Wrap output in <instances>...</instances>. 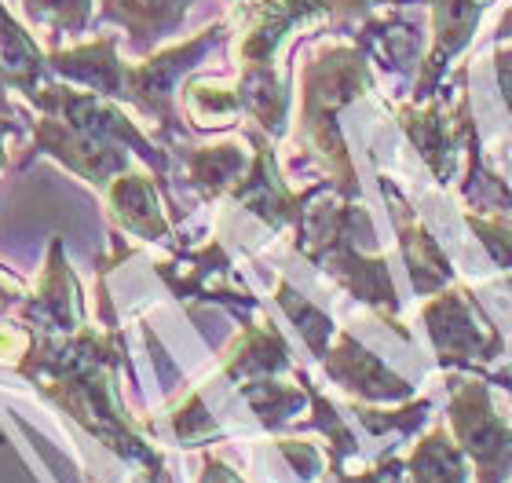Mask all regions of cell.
I'll use <instances>...</instances> for the list:
<instances>
[{
	"instance_id": "1",
	"label": "cell",
	"mask_w": 512,
	"mask_h": 483,
	"mask_svg": "<svg viewBox=\"0 0 512 483\" xmlns=\"http://www.w3.org/2000/svg\"><path fill=\"white\" fill-rule=\"evenodd\" d=\"M370 59L359 44H322L300 66V125L330 172L341 169L344 187L355 191V172L344 154L337 114L370 88Z\"/></svg>"
},
{
	"instance_id": "2",
	"label": "cell",
	"mask_w": 512,
	"mask_h": 483,
	"mask_svg": "<svg viewBox=\"0 0 512 483\" xmlns=\"http://www.w3.org/2000/svg\"><path fill=\"white\" fill-rule=\"evenodd\" d=\"M231 37V19H220L213 26H205L202 33H194L187 41L169 44L161 52L147 55L143 63H125V81H121V99L136 103L139 110H147L161 125H176V85L191 74L194 66L202 63L205 55L213 52L216 44H224Z\"/></svg>"
},
{
	"instance_id": "3",
	"label": "cell",
	"mask_w": 512,
	"mask_h": 483,
	"mask_svg": "<svg viewBox=\"0 0 512 483\" xmlns=\"http://www.w3.org/2000/svg\"><path fill=\"white\" fill-rule=\"evenodd\" d=\"M450 425L458 432L465 454L480 465V483H502L512 465V425H505L491 407L480 381H458L450 399Z\"/></svg>"
},
{
	"instance_id": "4",
	"label": "cell",
	"mask_w": 512,
	"mask_h": 483,
	"mask_svg": "<svg viewBox=\"0 0 512 483\" xmlns=\"http://www.w3.org/2000/svg\"><path fill=\"white\" fill-rule=\"evenodd\" d=\"M421 319L428 326V337L436 344L439 363H472V359H494L502 352V337L487 326V319L480 322L476 315V301L465 290H447L443 297H436L432 304L421 308Z\"/></svg>"
},
{
	"instance_id": "5",
	"label": "cell",
	"mask_w": 512,
	"mask_h": 483,
	"mask_svg": "<svg viewBox=\"0 0 512 483\" xmlns=\"http://www.w3.org/2000/svg\"><path fill=\"white\" fill-rule=\"evenodd\" d=\"M33 154H52L66 169H74L77 176H85L88 183H99V187L110 183L114 172L125 169L121 143L81 129V125H70L63 118H52V114H41L37 129H33Z\"/></svg>"
},
{
	"instance_id": "6",
	"label": "cell",
	"mask_w": 512,
	"mask_h": 483,
	"mask_svg": "<svg viewBox=\"0 0 512 483\" xmlns=\"http://www.w3.org/2000/svg\"><path fill=\"white\" fill-rule=\"evenodd\" d=\"M432 4V48L425 55L421 77H417V96H432L439 77L454 63V55L472 41L476 22L483 15V0H428Z\"/></svg>"
},
{
	"instance_id": "7",
	"label": "cell",
	"mask_w": 512,
	"mask_h": 483,
	"mask_svg": "<svg viewBox=\"0 0 512 483\" xmlns=\"http://www.w3.org/2000/svg\"><path fill=\"white\" fill-rule=\"evenodd\" d=\"M194 0H103L99 22L121 26L136 55H150L154 44L180 30Z\"/></svg>"
},
{
	"instance_id": "8",
	"label": "cell",
	"mask_w": 512,
	"mask_h": 483,
	"mask_svg": "<svg viewBox=\"0 0 512 483\" xmlns=\"http://www.w3.org/2000/svg\"><path fill=\"white\" fill-rule=\"evenodd\" d=\"M0 66H4L8 88H15L19 96H33L41 85L55 81L48 66V48L37 44L26 22L11 15L8 0H0Z\"/></svg>"
},
{
	"instance_id": "9",
	"label": "cell",
	"mask_w": 512,
	"mask_h": 483,
	"mask_svg": "<svg viewBox=\"0 0 512 483\" xmlns=\"http://www.w3.org/2000/svg\"><path fill=\"white\" fill-rule=\"evenodd\" d=\"M330 374L337 381H344V388H352L366 399H406L410 385L403 377L384 370V363L377 355H370L359 341H352L348 333H341L337 352L330 355Z\"/></svg>"
},
{
	"instance_id": "10",
	"label": "cell",
	"mask_w": 512,
	"mask_h": 483,
	"mask_svg": "<svg viewBox=\"0 0 512 483\" xmlns=\"http://www.w3.org/2000/svg\"><path fill=\"white\" fill-rule=\"evenodd\" d=\"M110 209L118 216L128 231H136L143 238H165L169 227L158 213V198H154V187H150L147 176H132V172H121L114 187H110Z\"/></svg>"
},
{
	"instance_id": "11",
	"label": "cell",
	"mask_w": 512,
	"mask_h": 483,
	"mask_svg": "<svg viewBox=\"0 0 512 483\" xmlns=\"http://www.w3.org/2000/svg\"><path fill=\"white\" fill-rule=\"evenodd\" d=\"M19 11L30 30H44V48H59L63 37H77L92 26L96 0H19Z\"/></svg>"
},
{
	"instance_id": "12",
	"label": "cell",
	"mask_w": 512,
	"mask_h": 483,
	"mask_svg": "<svg viewBox=\"0 0 512 483\" xmlns=\"http://www.w3.org/2000/svg\"><path fill=\"white\" fill-rule=\"evenodd\" d=\"M183 107L198 129H227L246 114L238 85H220L209 77H191L183 85Z\"/></svg>"
},
{
	"instance_id": "13",
	"label": "cell",
	"mask_w": 512,
	"mask_h": 483,
	"mask_svg": "<svg viewBox=\"0 0 512 483\" xmlns=\"http://www.w3.org/2000/svg\"><path fill=\"white\" fill-rule=\"evenodd\" d=\"M238 92H242V103H246V114H253L267 132H282L286 125V107H289V92L278 77L275 63L271 66H238Z\"/></svg>"
},
{
	"instance_id": "14",
	"label": "cell",
	"mask_w": 512,
	"mask_h": 483,
	"mask_svg": "<svg viewBox=\"0 0 512 483\" xmlns=\"http://www.w3.org/2000/svg\"><path fill=\"white\" fill-rule=\"evenodd\" d=\"M399 235H403V257H406L410 275H414L417 293H432V290H439V286H447V282L454 279V271H450L443 249L432 242V235L425 231V224H417V220H403Z\"/></svg>"
},
{
	"instance_id": "15",
	"label": "cell",
	"mask_w": 512,
	"mask_h": 483,
	"mask_svg": "<svg viewBox=\"0 0 512 483\" xmlns=\"http://www.w3.org/2000/svg\"><path fill=\"white\" fill-rule=\"evenodd\" d=\"M191 176L205 191H224L227 183H235L246 172V151L238 143H220V147H198L187 154Z\"/></svg>"
},
{
	"instance_id": "16",
	"label": "cell",
	"mask_w": 512,
	"mask_h": 483,
	"mask_svg": "<svg viewBox=\"0 0 512 483\" xmlns=\"http://www.w3.org/2000/svg\"><path fill=\"white\" fill-rule=\"evenodd\" d=\"M417 483H461L465 480V465H461V451L443 436L432 432L428 440H421V447L410 458Z\"/></svg>"
},
{
	"instance_id": "17",
	"label": "cell",
	"mask_w": 512,
	"mask_h": 483,
	"mask_svg": "<svg viewBox=\"0 0 512 483\" xmlns=\"http://www.w3.org/2000/svg\"><path fill=\"white\" fill-rule=\"evenodd\" d=\"M381 0H333V15L337 19H348V15H363L366 8H374Z\"/></svg>"
},
{
	"instance_id": "18",
	"label": "cell",
	"mask_w": 512,
	"mask_h": 483,
	"mask_svg": "<svg viewBox=\"0 0 512 483\" xmlns=\"http://www.w3.org/2000/svg\"><path fill=\"white\" fill-rule=\"evenodd\" d=\"M8 132H15V121H11V114H0V143H4ZM0 161H4V151H0Z\"/></svg>"
},
{
	"instance_id": "19",
	"label": "cell",
	"mask_w": 512,
	"mask_h": 483,
	"mask_svg": "<svg viewBox=\"0 0 512 483\" xmlns=\"http://www.w3.org/2000/svg\"><path fill=\"white\" fill-rule=\"evenodd\" d=\"M0 114H8V77H4V66H0Z\"/></svg>"
},
{
	"instance_id": "20",
	"label": "cell",
	"mask_w": 512,
	"mask_h": 483,
	"mask_svg": "<svg viewBox=\"0 0 512 483\" xmlns=\"http://www.w3.org/2000/svg\"><path fill=\"white\" fill-rule=\"evenodd\" d=\"M231 4H235V8H246V4H253V0H231Z\"/></svg>"
},
{
	"instance_id": "21",
	"label": "cell",
	"mask_w": 512,
	"mask_h": 483,
	"mask_svg": "<svg viewBox=\"0 0 512 483\" xmlns=\"http://www.w3.org/2000/svg\"><path fill=\"white\" fill-rule=\"evenodd\" d=\"M509 392H512V377H509Z\"/></svg>"
},
{
	"instance_id": "22",
	"label": "cell",
	"mask_w": 512,
	"mask_h": 483,
	"mask_svg": "<svg viewBox=\"0 0 512 483\" xmlns=\"http://www.w3.org/2000/svg\"><path fill=\"white\" fill-rule=\"evenodd\" d=\"M8 4H19V0H8Z\"/></svg>"
},
{
	"instance_id": "23",
	"label": "cell",
	"mask_w": 512,
	"mask_h": 483,
	"mask_svg": "<svg viewBox=\"0 0 512 483\" xmlns=\"http://www.w3.org/2000/svg\"><path fill=\"white\" fill-rule=\"evenodd\" d=\"M509 282H512V279H509Z\"/></svg>"
}]
</instances>
